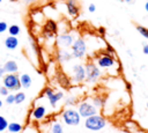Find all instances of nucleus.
Here are the masks:
<instances>
[{"label":"nucleus","instance_id":"1","mask_svg":"<svg viewBox=\"0 0 148 133\" xmlns=\"http://www.w3.org/2000/svg\"><path fill=\"white\" fill-rule=\"evenodd\" d=\"M105 125H106L105 118L98 113L92 114L90 117H87L84 119V127L89 131H94V132L101 131L105 127Z\"/></svg>","mask_w":148,"mask_h":133},{"label":"nucleus","instance_id":"11","mask_svg":"<svg viewBox=\"0 0 148 133\" xmlns=\"http://www.w3.org/2000/svg\"><path fill=\"white\" fill-rule=\"evenodd\" d=\"M3 71L6 74H16L18 71V65L15 60H8L3 65Z\"/></svg>","mask_w":148,"mask_h":133},{"label":"nucleus","instance_id":"15","mask_svg":"<svg viewBox=\"0 0 148 133\" xmlns=\"http://www.w3.org/2000/svg\"><path fill=\"white\" fill-rule=\"evenodd\" d=\"M18 77H20L21 88H24V89L30 88V86H31V83H32V79H31V76H30L29 74L23 73V74H21Z\"/></svg>","mask_w":148,"mask_h":133},{"label":"nucleus","instance_id":"10","mask_svg":"<svg viewBox=\"0 0 148 133\" xmlns=\"http://www.w3.org/2000/svg\"><path fill=\"white\" fill-rule=\"evenodd\" d=\"M73 42H74V37H73V35H69V34L60 35V36H58V38H57V44H58L60 47H64V49L71 47L72 44H73Z\"/></svg>","mask_w":148,"mask_h":133},{"label":"nucleus","instance_id":"19","mask_svg":"<svg viewBox=\"0 0 148 133\" xmlns=\"http://www.w3.org/2000/svg\"><path fill=\"white\" fill-rule=\"evenodd\" d=\"M7 31H8V34H9L10 36H17V35L20 34V31H21V28H20L17 24H12V25L8 27Z\"/></svg>","mask_w":148,"mask_h":133},{"label":"nucleus","instance_id":"3","mask_svg":"<svg viewBox=\"0 0 148 133\" xmlns=\"http://www.w3.org/2000/svg\"><path fill=\"white\" fill-rule=\"evenodd\" d=\"M3 86L9 90V91H16L21 89V83H20V77L16 74H5L3 75Z\"/></svg>","mask_w":148,"mask_h":133},{"label":"nucleus","instance_id":"32","mask_svg":"<svg viewBox=\"0 0 148 133\" xmlns=\"http://www.w3.org/2000/svg\"><path fill=\"white\" fill-rule=\"evenodd\" d=\"M124 1H125V2H127V3H130V2H132L133 0H124Z\"/></svg>","mask_w":148,"mask_h":133},{"label":"nucleus","instance_id":"22","mask_svg":"<svg viewBox=\"0 0 148 133\" xmlns=\"http://www.w3.org/2000/svg\"><path fill=\"white\" fill-rule=\"evenodd\" d=\"M136 30H138V32H139L141 36H143L145 38L148 39V28H146V27H143V25H136Z\"/></svg>","mask_w":148,"mask_h":133},{"label":"nucleus","instance_id":"33","mask_svg":"<svg viewBox=\"0 0 148 133\" xmlns=\"http://www.w3.org/2000/svg\"><path fill=\"white\" fill-rule=\"evenodd\" d=\"M1 106H2V101L0 99V108H1Z\"/></svg>","mask_w":148,"mask_h":133},{"label":"nucleus","instance_id":"13","mask_svg":"<svg viewBox=\"0 0 148 133\" xmlns=\"http://www.w3.org/2000/svg\"><path fill=\"white\" fill-rule=\"evenodd\" d=\"M5 46L8 50H15L18 46V39H17V37L16 36H10V35L8 37H6V39H5Z\"/></svg>","mask_w":148,"mask_h":133},{"label":"nucleus","instance_id":"29","mask_svg":"<svg viewBox=\"0 0 148 133\" xmlns=\"http://www.w3.org/2000/svg\"><path fill=\"white\" fill-rule=\"evenodd\" d=\"M142 52H143V54H147V56H148V44H143Z\"/></svg>","mask_w":148,"mask_h":133},{"label":"nucleus","instance_id":"31","mask_svg":"<svg viewBox=\"0 0 148 133\" xmlns=\"http://www.w3.org/2000/svg\"><path fill=\"white\" fill-rule=\"evenodd\" d=\"M145 10H146V12L148 13V1H147V2L145 3Z\"/></svg>","mask_w":148,"mask_h":133},{"label":"nucleus","instance_id":"12","mask_svg":"<svg viewBox=\"0 0 148 133\" xmlns=\"http://www.w3.org/2000/svg\"><path fill=\"white\" fill-rule=\"evenodd\" d=\"M32 117L35 120H42L46 116V108L44 105H37L32 110Z\"/></svg>","mask_w":148,"mask_h":133},{"label":"nucleus","instance_id":"34","mask_svg":"<svg viewBox=\"0 0 148 133\" xmlns=\"http://www.w3.org/2000/svg\"><path fill=\"white\" fill-rule=\"evenodd\" d=\"M147 109H148V102H147Z\"/></svg>","mask_w":148,"mask_h":133},{"label":"nucleus","instance_id":"18","mask_svg":"<svg viewBox=\"0 0 148 133\" xmlns=\"http://www.w3.org/2000/svg\"><path fill=\"white\" fill-rule=\"evenodd\" d=\"M25 101V94L23 91H16L14 94V104H21Z\"/></svg>","mask_w":148,"mask_h":133},{"label":"nucleus","instance_id":"24","mask_svg":"<svg viewBox=\"0 0 148 133\" xmlns=\"http://www.w3.org/2000/svg\"><path fill=\"white\" fill-rule=\"evenodd\" d=\"M5 102L6 104H14V94H8L7 96H5Z\"/></svg>","mask_w":148,"mask_h":133},{"label":"nucleus","instance_id":"9","mask_svg":"<svg viewBox=\"0 0 148 133\" xmlns=\"http://www.w3.org/2000/svg\"><path fill=\"white\" fill-rule=\"evenodd\" d=\"M86 80V69L81 64H76L73 66V81L80 83Z\"/></svg>","mask_w":148,"mask_h":133},{"label":"nucleus","instance_id":"30","mask_svg":"<svg viewBox=\"0 0 148 133\" xmlns=\"http://www.w3.org/2000/svg\"><path fill=\"white\" fill-rule=\"evenodd\" d=\"M3 75H5V71H3V68H2V67H0V79H2V77H3Z\"/></svg>","mask_w":148,"mask_h":133},{"label":"nucleus","instance_id":"26","mask_svg":"<svg viewBox=\"0 0 148 133\" xmlns=\"http://www.w3.org/2000/svg\"><path fill=\"white\" fill-rule=\"evenodd\" d=\"M7 29H8V24L6 22H3V21H0V34L7 31Z\"/></svg>","mask_w":148,"mask_h":133},{"label":"nucleus","instance_id":"17","mask_svg":"<svg viewBox=\"0 0 148 133\" xmlns=\"http://www.w3.org/2000/svg\"><path fill=\"white\" fill-rule=\"evenodd\" d=\"M58 58H59V60L60 61H68V60H71L72 58H73V56H72V53H69V52H67L66 50H59V52H58Z\"/></svg>","mask_w":148,"mask_h":133},{"label":"nucleus","instance_id":"8","mask_svg":"<svg viewBox=\"0 0 148 133\" xmlns=\"http://www.w3.org/2000/svg\"><path fill=\"white\" fill-rule=\"evenodd\" d=\"M114 64H116V60L113 59L112 56L108 53H104L97 58V66L101 68H111L114 66Z\"/></svg>","mask_w":148,"mask_h":133},{"label":"nucleus","instance_id":"6","mask_svg":"<svg viewBox=\"0 0 148 133\" xmlns=\"http://www.w3.org/2000/svg\"><path fill=\"white\" fill-rule=\"evenodd\" d=\"M84 69H86V80L88 82H91L92 83V82H96L97 79H99V76H101V69L94 62L86 64Z\"/></svg>","mask_w":148,"mask_h":133},{"label":"nucleus","instance_id":"16","mask_svg":"<svg viewBox=\"0 0 148 133\" xmlns=\"http://www.w3.org/2000/svg\"><path fill=\"white\" fill-rule=\"evenodd\" d=\"M23 130V126L22 124L20 123H16V121H13V123H8V127H7V131L9 133H20L22 132Z\"/></svg>","mask_w":148,"mask_h":133},{"label":"nucleus","instance_id":"25","mask_svg":"<svg viewBox=\"0 0 148 133\" xmlns=\"http://www.w3.org/2000/svg\"><path fill=\"white\" fill-rule=\"evenodd\" d=\"M22 131H23V133H38L37 130H36L34 126H28V127H25V128L22 130Z\"/></svg>","mask_w":148,"mask_h":133},{"label":"nucleus","instance_id":"2","mask_svg":"<svg viewBox=\"0 0 148 133\" xmlns=\"http://www.w3.org/2000/svg\"><path fill=\"white\" fill-rule=\"evenodd\" d=\"M61 117L64 123L68 126H77L81 121V116L79 114L77 110H74V109H66L62 112Z\"/></svg>","mask_w":148,"mask_h":133},{"label":"nucleus","instance_id":"36","mask_svg":"<svg viewBox=\"0 0 148 133\" xmlns=\"http://www.w3.org/2000/svg\"><path fill=\"white\" fill-rule=\"evenodd\" d=\"M119 1H121V0H119Z\"/></svg>","mask_w":148,"mask_h":133},{"label":"nucleus","instance_id":"23","mask_svg":"<svg viewBox=\"0 0 148 133\" xmlns=\"http://www.w3.org/2000/svg\"><path fill=\"white\" fill-rule=\"evenodd\" d=\"M103 103H104V99H102L101 97H95L94 99H92V104L98 109V108H101L102 105H103Z\"/></svg>","mask_w":148,"mask_h":133},{"label":"nucleus","instance_id":"14","mask_svg":"<svg viewBox=\"0 0 148 133\" xmlns=\"http://www.w3.org/2000/svg\"><path fill=\"white\" fill-rule=\"evenodd\" d=\"M66 7H67V12L69 15L76 16L79 14V6L76 3V0H67Z\"/></svg>","mask_w":148,"mask_h":133},{"label":"nucleus","instance_id":"4","mask_svg":"<svg viewBox=\"0 0 148 133\" xmlns=\"http://www.w3.org/2000/svg\"><path fill=\"white\" fill-rule=\"evenodd\" d=\"M77 112H79V114H80L82 118H87V117H90V116H92V114L98 113V109H97L91 102L83 101V102H81V103L79 104Z\"/></svg>","mask_w":148,"mask_h":133},{"label":"nucleus","instance_id":"7","mask_svg":"<svg viewBox=\"0 0 148 133\" xmlns=\"http://www.w3.org/2000/svg\"><path fill=\"white\" fill-rule=\"evenodd\" d=\"M44 94H45V96L47 97L49 103H50V105H51L52 108H56V106H57V103L64 97V93H62V91H53V90L50 89V88H46V89L44 90Z\"/></svg>","mask_w":148,"mask_h":133},{"label":"nucleus","instance_id":"27","mask_svg":"<svg viewBox=\"0 0 148 133\" xmlns=\"http://www.w3.org/2000/svg\"><path fill=\"white\" fill-rule=\"evenodd\" d=\"M10 91L5 87V86H2V87H0V95H2V96H7L8 94H9Z\"/></svg>","mask_w":148,"mask_h":133},{"label":"nucleus","instance_id":"28","mask_svg":"<svg viewBox=\"0 0 148 133\" xmlns=\"http://www.w3.org/2000/svg\"><path fill=\"white\" fill-rule=\"evenodd\" d=\"M88 10H89L90 13H94V12L96 10V6H95L94 3H90V5L88 6Z\"/></svg>","mask_w":148,"mask_h":133},{"label":"nucleus","instance_id":"5","mask_svg":"<svg viewBox=\"0 0 148 133\" xmlns=\"http://www.w3.org/2000/svg\"><path fill=\"white\" fill-rule=\"evenodd\" d=\"M71 47H72L73 58H82V57H84L86 51H87V44H86L84 39H82V38L74 39V42H73Z\"/></svg>","mask_w":148,"mask_h":133},{"label":"nucleus","instance_id":"20","mask_svg":"<svg viewBox=\"0 0 148 133\" xmlns=\"http://www.w3.org/2000/svg\"><path fill=\"white\" fill-rule=\"evenodd\" d=\"M51 133H64V127L60 123H54L51 126Z\"/></svg>","mask_w":148,"mask_h":133},{"label":"nucleus","instance_id":"21","mask_svg":"<svg viewBox=\"0 0 148 133\" xmlns=\"http://www.w3.org/2000/svg\"><path fill=\"white\" fill-rule=\"evenodd\" d=\"M7 127H8V121H7V119H6L3 116L0 114V133H3V132L7 130Z\"/></svg>","mask_w":148,"mask_h":133},{"label":"nucleus","instance_id":"35","mask_svg":"<svg viewBox=\"0 0 148 133\" xmlns=\"http://www.w3.org/2000/svg\"><path fill=\"white\" fill-rule=\"evenodd\" d=\"M1 2H2V0H0V3H1Z\"/></svg>","mask_w":148,"mask_h":133}]
</instances>
